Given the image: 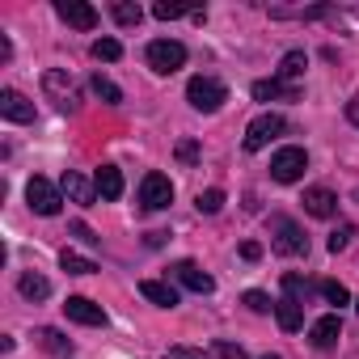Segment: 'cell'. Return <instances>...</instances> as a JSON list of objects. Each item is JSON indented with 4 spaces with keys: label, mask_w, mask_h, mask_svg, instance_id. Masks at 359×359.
<instances>
[{
    "label": "cell",
    "mask_w": 359,
    "mask_h": 359,
    "mask_svg": "<svg viewBox=\"0 0 359 359\" xmlns=\"http://www.w3.org/2000/svg\"><path fill=\"white\" fill-rule=\"evenodd\" d=\"M271 245H275V254H283V258L309 254V237H304L300 224L287 220V216H271Z\"/></svg>",
    "instance_id": "2"
},
{
    "label": "cell",
    "mask_w": 359,
    "mask_h": 359,
    "mask_svg": "<svg viewBox=\"0 0 359 359\" xmlns=\"http://www.w3.org/2000/svg\"><path fill=\"white\" fill-rule=\"evenodd\" d=\"M165 359H208V351H199V346H169Z\"/></svg>",
    "instance_id": "33"
},
{
    "label": "cell",
    "mask_w": 359,
    "mask_h": 359,
    "mask_svg": "<svg viewBox=\"0 0 359 359\" xmlns=\"http://www.w3.org/2000/svg\"><path fill=\"white\" fill-rule=\"evenodd\" d=\"M212 351H216L220 359H250V355H245V346H237V342H224V338H220Z\"/></svg>",
    "instance_id": "32"
},
{
    "label": "cell",
    "mask_w": 359,
    "mask_h": 359,
    "mask_svg": "<svg viewBox=\"0 0 359 359\" xmlns=\"http://www.w3.org/2000/svg\"><path fill=\"white\" fill-rule=\"evenodd\" d=\"M279 131H283V114H275V110L258 114V118L245 127V152H262V148H266Z\"/></svg>",
    "instance_id": "7"
},
{
    "label": "cell",
    "mask_w": 359,
    "mask_h": 359,
    "mask_svg": "<svg viewBox=\"0 0 359 359\" xmlns=\"http://www.w3.org/2000/svg\"><path fill=\"white\" fill-rule=\"evenodd\" d=\"M140 296L152 300L156 309H173V304H177V287H173L169 279H144V283H140Z\"/></svg>",
    "instance_id": "17"
},
{
    "label": "cell",
    "mask_w": 359,
    "mask_h": 359,
    "mask_svg": "<svg viewBox=\"0 0 359 359\" xmlns=\"http://www.w3.org/2000/svg\"><path fill=\"white\" fill-rule=\"evenodd\" d=\"M18 292H22L26 300H47V296H51V279H43L39 271H26V275L18 279Z\"/></svg>",
    "instance_id": "20"
},
{
    "label": "cell",
    "mask_w": 359,
    "mask_h": 359,
    "mask_svg": "<svg viewBox=\"0 0 359 359\" xmlns=\"http://www.w3.org/2000/svg\"><path fill=\"white\" fill-rule=\"evenodd\" d=\"M173 203V182L165 173H144V182H140V208H148V212H161V208H169Z\"/></svg>",
    "instance_id": "6"
},
{
    "label": "cell",
    "mask_w": 359,
    "mask_h": 359,
    "mask_svg": "<svg viewBox=\"0 0 359 359\" xmlns=\"http://www.w3.org/2000/svg\"><path fill=\"white\" fill-rule=\"evenodd\" d=\"M93 187H97V195H102L106 203H114V199H123V173H118L114 165H102L97 177H93Z\"/></svg>",
    "instance_id": "19"
},
{
    "label": "cell",
    "mask_w": 359,
    "mask_h": 359,
    "mask_svg": "<svg viewBox=\"0 0 359 359\" xmlns=\"http://www.w3.org/2000/svg\"><path fill=\"white\" fill-rule=\"evenodd\" d=\"M60 266H64L68 275H93V271H97V262L85 258V254H76V250H64V254H60Z\"/></svg>",
    "instance_id": "23"
},
{
    "label": "cell",
    "mask_w": 359,
    "mask_h": 359,
    "mask_svg": "<svg viewBox=\"0 0 359 359\" xmlns=\"http://www.w3.org/2000/svg\"><path fill=\"white\" fill-rule=\"evenodd\" d=\"M195 156H199V144H195V140H182V144H177V161H187V165H191Z\"/></svg>",
    "instance_id": "35"
},
{
    "label": "cell",
    "mask_w": 359,
    "mask_h": 359,
    "mask_svg": "<svg viewBox=\"0 0 359 359\" xmlns=\"http://www.w3.org/2000/svg\"><path fill=\"white\" fill-rule=\"evenodd\" d=\"M43 89H47L64 110H76V106H81V93H76L72 76H64L60 68H47V72H43Z\"/></svg>",
    "instance_id": "8"
},
{
    "label": "cell",
    "mask_w": 359,
    "mask_h": 359,
    "mask_svg": "<svg viewBox=\"0 0 359 359\" xmlns=\"http://www.w3.org/2000/svg\"><path fill=\"white\" fill-rule=\"evenodd\" d=\"M304 68H309L304 51H287V55H283V64H279V81H283V85H296V81L304 76Z\"/></svg>",
    "instance_id": "21"
},
{
    "label": "cell",
    "mask_w": 359,
    "mask_h": 359,
    "mask_svg": "<svg viewBox=\"0 0 359 359\" xmlns=\"http://www.w3.org/2000/svg\"><path fill=\"white\" fill-rule=\"evenodd\" d=\"M351 237H355V224H338V229L330 233V254L346 250V245H351Z\"/></svg>",
    "instance_id": "30"
},
{
    "label": "cell",
    "mask_w": 359,
    "mask_h": 359,
    "mask_svg": "<svg viewBox=\"0 0 359 359\" xmlns=\"http://www.w3.org/2000/svg\"><path fill=\"white\" fill-rule=\"evenodd\" d=\"M64 313H68V321H76V325H106L102 304H93V300H85V296H68V300H64Z\"/></svg>",
    "instance_id": "11"
},
{
    "label": "cell",
    "mask_w": 359,
    "mask_h": 359,
    "mask_svg": "<svg viewBox=\"0 0 359 359\" xmlns=\"http://www.w3.org/2000/svg\"><path fill=\"white\" fill-rule=\"evenodd\" d=\"M317 287H321V296H325L330 304H346V300H351V292H346V287H342L338 279H321Z\"/></svg>",
    "instance_id": "28"
},
{
    "label": "cell",
    "mask_w": 359,
    "mask_h": 359,
    "mask_svg": "<svg viewBox=\"0 0 359 359\" xmlns=\"http://www.w3.org/2000/svg\"><path fill=\"white\" fill-rule=\"evenodd\" d=\"M304 169H309V156H304V148H296V144H287V148H279V152L271 156V177H275V182H300Z\"/></svg>",
    "instance_id": "4"
},
{
    "label": "cell",
    "mask_w": 359,
    "mask_h": 359,
    "mask_svg": "<svg viewBox=\"0 0 359 359\" xmlns=\"http://www.w3.org/2000/svg\"><path fill=\"white\" fill-rule=\"evenodd\" d=\"M191 9H182V5H152V18H161V22H173V18H187ZM195 18V13H191Z\"/></svg>",
    "instance_id": "31"
},
{
    "label": "cell",
    "mask_w": 359,
    "mask_h": 359,
    "mask_svg": "<svg viewBox=\"0 0 359 359\" xmlns=\"http://www.w3.org/2000/svg\"><path fill=\"white\" fill-rule=\"evenodd\" d=\"M72 237H81L85 245H97V241H102V237H93V229H89L85 220H72Z\"/></svg>",
    "instance_id": "34"
},
{
    "label": "cell",
    "mask_w": 359,
    "mask_h": 359,
    "mask_svg": "<svg viewBox=\"0 0 359 359\" xmlns=\"http://www.w3.org/2000/svg\"><path fill=\"white\" fill-rule=\"evenodd\" d=\"M355 309H359V300H355Z\"/></svg>",
    "instance_id": "39"
},
{
    "label": "cell",
    "mask_w": 359,
    "mask_h": 359,
    "mask_svg": "<svg viewBox=\"0 0 359 359\" xmlns=\"http://www.w3.org/2000/svg\"><path fill=\"white\" fill-rule=\"evenodd\" d=\"M187 102H191L195 110H203V114H216V110L229 102V89H224V81H216V76H191Z\"/></svg>",
    "instance_id": "1"
},
{
    "label": "cell",
    "mask_w": 359,
    "mask_h": 359,
    "mask_svg": "<svg viewBox=\"0 0 359 359\" xmlns=\"http://www.w3.org/2000/svg\"><path fill=\"white\" fill-rule=\"evenodd\" d=\"M0 114L9 123H34V102H26L18 89H5L0 93Z\"/></svg>",
    "instance_id": "13"
},
{
    "label": "cell",
    "mask_w": 359,
    "mask_h": 359,
    "mask_svg": "<svg viewBox=\"0 0 359 359\" xmlns=\"http://www.w3.org/2000/svg\"><path fill=\"white\" fill-rule=\"evenodd\" d=\"M338 334H342V321H338V313H325V317H317V321H313V330H309V338H313V346H317V351H330V346L338 342Z\"/></svg>",
    "instance_id": "15"
},
{
    "label": "cell",
    "mask_w": 359,
    "mask_h": 359,
    "mask_svg": "<svg viewBox=\"0 0 359 359\" xmlns=\"http://www.w3.org/2000/svg\"><path fill=\"white\" fill-rule=\"evenodd\" d=\"M300 203H304V212H309V216H317V220H330V216L338 212V195H334V191H325V187H309Z\"/></svg>",
    "instance_id": "12"
},
{
    "label": "cell",
    "mask_w": 359,
    "mask_h": 359,
    "mask_svg": "<svg viewBox=\"0 0 359 359\" xmlns=\"http://www.w3.org/2000/svg\"><path fill=\"white\" fill-rule=\"evenodd\" d=\"M114 22H118V26H140V22H144V9L131 5V0H118V5H114Z\"/></svg>",
    "instance_id": "25"
},
{
    "label": "cell",
    "mask_w": 359,
    "mask_h": 359,
    "mask_svg": "<svg viewBox=\"0 0 359 359\" xmlns=\"http://www.w3.org/2000/svg\"><path fill=\"white\" fill-rule=\"evenodd\" d=\"M60 191H64V195H68L72 203H85V208H89V203L97 199V187L89 182L85 173H72V169L64 173V182H60Z\"/></svg>",
    "instance_id": "14"
},
{
    "label": "cell",
    "mask_w": 359,
    "mask_h": 359,
    "mask_svg": "<svg viewBox=\"0 0 359 359\" xmlns=\"http://www.w3.org/2000/svg\"><path fill=\"white\" fill-rule=\"evenodd\" d=\"M182 64H187V47L177 43V39H152L148 43V68L152 72L169 76V72H177Z\"/></svg>",
    "instance_id": "3"
},
{
    "label": "cell",
    "mask_w": 359,
    "mask_h": 359,
    "mask_svg": "<svg viewBox=\"0 0 359 359\" xmlns=\"http://www.w3.org/2000/svg\"><path fill=\"white\" fill-rule=\"evenodd\" d=\"M89 85H93V93H97V97H102L106 106H118V102H123V89H118V85H114L110 76H102V72H97V76H93Z\"/></svg>",
    "instance_id": "24"
},
{
    "label": "cell",
    "mask_w": 359,
    "mask_h": 359,
    "mask_svg": "<svg viewBox=\"0 0 359 359\" xmlns=\"http://www.w3.org/2000/svg\"><path fill=\"white\" fill-rule=\"evenodd\" d=\"M169 279L182 283L187 292H199V296H208V292L216 287V279H212L208 271H199L195 262H173V266H169Z\"/></svg>",
    "instance_id": "9"
},
{
    "label": "cell",
    "mask_w": 359,
    "mask_h": 359,
    "mask_svg": "<svg viewBox=\"0 0 359 359\" xmlns=\"http://www.w3.org/2000/svg\"><path fill=\"white\" fill-rule=\"evenodd\" d=\"M26 199L39 216H60V203H64V191L55 182H47V177H30L26 182Z\"/></svg>",
    "instance_id": "5"
},
{
    "label": "cell",
    "mask_w": 359,
    "mask_h": 359,
    "mask_svg": "<svg viewBox=\"0 0 359 359\" xmlns=\"http://www.w3.org/2000/svg\"><path fill=\"white\" fill-rule=\"evenodd\" d=\"M262 359H279V355H262Z\"/></svg>",
    "instance_id": "38"
},
{
    "label": "cell",
    "mask_w": 359,
    "mask_h": 359,
    "mask_svg": "<svg viewBox=\"0 0 359 359\" xmlns=\"http://www.w3.org/2000/svg\"><path fill=\"white\" fill-rule=\"evenodd\" d=\"M241 258H245V262H258V258H262V245H258V241H245V245H241Z\"/></svg>",
    "instance_id": "36"
},
{
    "label": "cell",
    "mask_w": 359,
    "mask_h": 359,
    "mask_svg": "<svg viewBox=\"0 0 359 359\" xmlns=\"http://www.w3.org/2000/svg\"><path fill=\"white\" fill-rule=\"evenodd\" d=\"M241 304H245L250 313H271V309H275V300H271L266 292H258V287H254V292H245V296H241Z\"/></svg>",
    "instance_id": "29"
},
{
    "label": "cell",
    "mask_w": 359,
    "mask_h": 359,
    "mask_svg": "<svg viewBox=\"0 0 359 359\" xmlns=\"http://www.w3.org/2000/svg\"><path fill=\"white\" fill-rule=\"evenodd\" d=\"M275 317H279V330L283 334H296L304 325V304L292 300V296H283V300H275Z\"/></svg>",
    "instance_id": "18"
},
{
    "label": "cell",
    "mask_w": 359,
    "mask_h": 359,
    "mask_svg": "<svg viewBox=\"0 0 359 359\" xmlns=\"http://www.w3.org/2000/svg\"><path fill=\"white\" fill-rule=\"evenodd\" d=\"M195 208H199L203 216H216V212L224 208V191H203V195L195 199Z\"/></svg>",
    "instance_id": "27"
},
{
    "label": "cell",
    "mask_w": 359,
    "mask_h": 359,
    "mask_svg": "<svg viewBox=\"0 0 359 359\" xmlns=\"http://www.w3.org/2000/svg\"><path fill=\"white\" fill-rule=\"evenodd\" d=\"M346 118L359 127V97H351V102H346Z\"/></svg>",
    "instance_id": "37"
},
{
    "label": "cell",
    "mask_w": 359,
    "mask_h": 359,
    "mask_svg": "<svg viewBox=\"0 0 359 359\" xmlns=\"http://www.w3.org/2000/svg\"><path fill=\"white\" fill-rule=\"evenodd\" d=\"M118 55H123V43H118V39H97V43H93V60H106V64H114Z\"/></svg>",
    "instance_id": "26"
},
{
    "label": "cell",
    "mask_w": 359,
    "mask_h": 359,
    "mask_svg": "<svg viewBox=\"0 0 359 359\" xmlns=\"http://www.w3.org/2000/svg\"><path fill=\"white\" fill-rule=\"evenodd\" d=\"M34 338H39V346H43V351H51V355H68V351H72V338H64V334H60V330H51V325H43Z\"/></svg>",
    "instance_id": "22"
},
{
    "label": "cell",
    "mask_w": 359,
    "mask_h": 359,
    "mask_svg": "<svg viewBox=\"0 0 359 359\" xmlns=\"http://www.w3.org/2000/svg\"><path fill=\"white\" fill-rule=\"evenodd\" d=\"M296 97H300V89L296 85H283L279 76L254 85V102H296Z\"/></svg>",
    "instance_id": "16"
},
{
    "label": "cell",
    "mask_w": 359,
    "mask_h": 359,
    "mask_svg": "<svg viewBox=\"0 0 359 359\" xmlns=\"http://www.w3.org/2000/svg\"><path fill=\"white\" fill-rule=\"evenodd\" d=\"M55 13H60V22H68L72 30H93V26H97V9L85 5V0H60Z\"/></svg>",
    "instance_id": "10"
}]
</instances>
